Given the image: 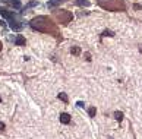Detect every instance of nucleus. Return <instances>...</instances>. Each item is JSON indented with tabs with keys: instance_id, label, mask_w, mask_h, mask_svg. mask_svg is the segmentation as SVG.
Segmentation results:
<instances>
[{
	"instance_id": "obj_12",
	"label": "nucleus",
	"mask_w": 142,
	"mask_h": 139,
	"mask_svg": "<svg viewBox=\"0 0 142 139\" xmlns=\"http://www.w3.org/2000/svg\"><path fill=\"white\" fill-rule=\"evenodd\" d=\"M70 53H72L73 56H79V54H81V48H79V47H76V45H75V47H72V48H70Z\"/></svg>"
},
{
	"instance_id": "obj_2",
	"label": "nucleus",
	"mask_w": 142,
	"mask_h": 139,
	"mask_svg": "<svg viewBox=\"0 0 142 139\" xmlns=\"http://www.w3.org/2000/svg\"><path fill=\"white\" fill-rule=\"evenodd\" d=\"M98 6L108 12H125L126 4L123 0H98Z\"/></svg>"
},
{
	"instance_id": "obj_19",
	"label": "nucleus",
	"mask_w": 142,
	"mask_h": 139,
	"mask_svg": "<svg viewBox=\"0 0 142 139\" xmlns=\"http://www.w3.org/2000/svg\"><path fill=\"white\" fill-rule=\"evenodd\" d=\"M85 59H86V60H91V57H89L88 53H85Z\"/></svg>"
},
{
	"instance_id": "obj_7",
	"label": "nucleus",
	"mask_w": 142,
	"mask_h": 139,
	"mask_svg": "<svg viewBox=\"0 0 142 139\" xmlns=\"http://www.w3.org/2000/svg\"><path fill=\"white\" fill-rule=\"evenodd\" d=\"M25 37H22V35H18V37L15 38V44L16 45H25Z\"/></svg>"
},
{
	"instance_id": "obj_9",
	"label": "nucleus",
	"mask_w": 142,
	"mask_h": 139,
	"mask_svg": "<svg viewBox=\"0 0 142 139\" xmlns=\"http://www.w3.org/2000/svg\"><path fill=\"white\" fill-rule=\"evenodd\" d=\"M57 98H59V100H62L65 104H67V103H69V98H67V95L65 94V92H60V94L57 95Z\"/></svg>"
},
{
	"instance_id": "obj_13",
	"label": "nucleus",
	"mask_w": 142,
	"mask_h": 139,
	"mask_svg": "<svg viewBox=\"0 0 142 139\" xmlns=\"http://www.w3.org/2000/svg\"><path fill=\"white\" fill-rule=\"evenodd\" d=\"M114 119L119 120V122H122L123 120V113H122V111H116V113H114Z\"/></svg>"
},
{
	"instance_id": "obj_20",
	"label": "nucleus",
	"mask_w": 142,
	"mask_h": 139,
	"mask_svg": "<svg viewBox=\"0 0 142 139\" xmlns=\"http://www.w3.org/2000/svg\"><path fill=\"white\" fill-rule=\"evenodd\" d=\"M139 51H141V53H142V45H141V47H139Z\"/></svg>"
},
{
	"instance_id": "obj_16",
	"label": "nucleus",
	"mask_w": 142,
	"mask_h": 139,
	"mask_svg": "<svg viewBox=\"0 0 142 139\" xmlns=\"http://www.w3.org/2000/svg\"><path fill=\"white\" fill-rule=\"evenodd\" d=\"M38 4V2H35V0H32V2H29L28 4H26V7H34V6H37Z\"/></svg>"
},
{
	"instance_id": "obj_22",
	"label": "nucleus",
	"mask_w": 142,
	"mask_h": 139,
	"mask_svg": "<svg viewBox=\"0 0 142 139\" xmlns=\"http://www.w3.org/2000/svg\"><path fill=\"white\" fill-rule=\"evenodd\" d=\"M0 101H2V97H0Z\"/></svg>"
},
{
	"instance_id": "obj_6",
	"label": "nucleus",
	"mask_w": 142,
	"mask_h": 139,
	"mask_svg": "<svg viewBox=\"0 0 142 139\" xmlns=\"http://www.w3.org/2000/svg\"><path fill=\"white\" fill-rule=\"evenodd\" d=\"M6 3H9L10 6L15 7V9H21V7H22V4H21L19 0H6Z\"/></svg>"
},
{
	"instance_id": "obj_18",
	"label": "nucleus",
	"mask_w": 142,
	"mask_h": 139,
	"mask_svg": "<svg viewBox=\"0 0 142 139\" xmlns=\"http://www.w3.org/2000/svg\"><path fill=\"white\" fill-rule=\"evenodd\" d=\"M0 130H4V123L3 122H0Z\"/></svg>"
},
{
	"instance_id": "obj_15",
	"label": "nucleus",
	"mask_w": 142,
	"mask_h": 139,
	"mask_svg": "<svg viewBox=\"0 0 142 139\" xmlns=\"http://www.w3.org/2000/svg\"><path fill=\"white\" fill-rule=\"evenodd\" d=\"M103 35H104V37H113V32H111V31H108V29H106V31L104 32H103Z\"/></svg>"
},
{
	"instance_id": "obj_23",
	"label": "nucleus",
	"mask_w": 142,
	"mask_h": 139,
	"mask_svg": "<svg viewBox=\"0 0 142 139\" xmlns=\"http://www.w3.org/2000/svg\"><path fill=\"white\" fill-rule=\"evenodd\" d=\"M110 139H113V138H110Z\"/></svg>"
},
{
	"instance_id": "obj_11",
	"label": "nucleus",
	"mask_w": 142,
	"mask_h": 139,
	"mask_svg": "<svg viewBox=\"0 0 142 139\" xmlns=\"http://www.w3.org/2000/svg\"><path fill=\"white\" fill-rule=\"evenodd\" d=\"M76 4H78V6H89V2H88V0H76Z\"/></svg>"
},
{
	"instance_id": "obj_21",
	"label": "nucleus",
	"mask_w": 142,
	"mask_h": 139,
	"mask_svg": "<svg viewBox=\"0 0 142 139\" xmlns=\"http://www.w3.org/2000/svg\"><path fill=\"white\" fill-rule=\"evenodd\" d=\"M0 51H2V43H0Z\"/></svg>"
},
{
	"instance_id": "obj_10",
	"label": "nucleus",
	"mask_w": 142,
	"mask_h": 139,
	"mask_svg": "<svg viewBox=\"0 0 142 139\" xmlns=\"http://www.w3.org/2000/svg\"><path fill=\"white\" fill-rule=\"evenodd\" d=\"M2 15H3L4 18H7V19H13V18H15V15H13L12 12H7L6 9H2Z\"/></svg>"
},
{
	"instance_id": "obj_5",
	"label": "nucleus",
	"mask_w": 142,
	"mask_h": 139,
	"mask_svg": "<svg viewBox=\"0 0 142 139\" xmlns=\"http://www.w3.org/2000/svg\"><path fill=\"white\" fill-rule=\"evenodd\" d=\"M59 119H60V123H63V124H67V123H70V116L67 113H62L59 116Z\"/></svg>"
},
{
	"instance_id": "obj_8",
	"label": "nucleus",
	"mask_w": 142,
	"mask_h": 139,
	"mask_svg": "<svg viewBox=\"0 0 142 139\" xmlns=\"http://www.w3.org/2000/svg\"><path fill=\"white\" fill-rule=\"evenodd\" d=\"M62 2H63V0H50V2L47 3V6L51 9V7H56V6H59V4L62 3Z\"/></svg>"
},
{
	"instance_id": "obj_4",
	"label": "nucleus",
	"mask_w": 142,
	"mask_h": 139,
	"mask_svg": "<svg viewBox=\"0 0 142 139\" xmlns=\"http://www.w3.org/2000/svg\"><path fill=\"white\" fill-rule=\"evenodd\" d=\"M9 26L13 29V31H19V29L22 28V24L15 21V19H9Z\"/></svg>"
},
{
	"instance_id": "obj_3",
	"label": "nucleus",
	"mask_w": 142,
	"mask_h": 139,
	"mask_svg": "<svg viewBox=\"0 0 142 139\" xmlns=\"http://www.w3.org/2000/svg\"><path fill=\"white\" fill-rule=\"evenodd\" d=\"M54 16L57 18V21H59L62 25H67V24L72 21V13L69 12V10H65V9H60V10H54Z\"/></svg>"
},
{
	"instance_id": "obj_1",
	"label": "nucleus",
	"mask_w": 142,
	"mask_h": 139,
	"mask_svg": "<svg viewBox=\"0 0 142 139\" xmlns=\"http://www.w3.org/2000/svg\"><path fill=\"white\" fill-rule=\"evenodd\" d=\"M29 25H31V28L35 29V31L54 35V37H57V38L62 40V37L59 35V28H57V25L48 18V16H44V15L37 16V18H34L31 22H29Z\"/></svg>"
},
{
	"instance_id": "obj_17",
	"label": "nucleus",
	"mask_w": 142,
	"mask_h": 139,
	"mask_svg": "<svg viewBox=\"0 0 142 139\" xmlns=\"http://www.w3.org/2000/svg\"><path fill=\"white\" fill-rule=\"evenodd\" d=\"M133 9H138V10H141V9H142V6H141V4H133Z\"/></svg>"
},
{
	"instance_id": "obj_14",
	"label": "nucleus",
	"mask_w": 142,
	"mask_h": 139,
	"mask_svg": "<svg viewBox=\"0 0 142 139\" xmlns=\"http://www.w3.org/2000/svg\"><path fill=\"white\" fill-rule=\"evenodd\" d=\"M88 114H89V117H95V114H97V110H95V107H89V108H88Z\"/></svg>"
}]
</instances>
